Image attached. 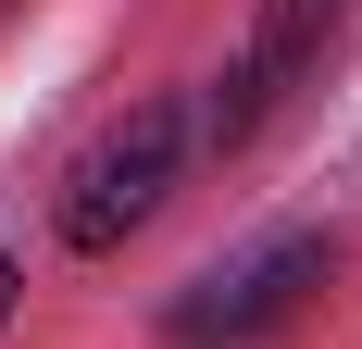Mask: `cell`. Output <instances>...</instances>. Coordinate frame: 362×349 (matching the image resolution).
<instances>
[{"label":"cell","instance_id":"1","mask_svg":"<svg viewBox=\"0 0 362 349\" xmlns=\"http://www.w3.org/2000/svg\"><path fill=\"white\" fill-rule=\"evenodd\" d=\"M187 150H200V112L187 100H138L125 125H100V150L63 174V200H50V225H63V249H125L150 225V212L175 200V174H187Z\"/></svg>","mask_w":362,"mask_h":349},{"label":"cell","instance_id":"2","mask_svg":"<svg viewBox=\"0 0 362 349\" xmlns=\"http://www.w3.org/2000/svg\"><path fill=\"white\" fill-rule=\"evenodd\" d=\"M325 275H337V237H325V225H288V237L238 249V262H213V275L175 300V349H250V337H275Z\"/></svg>","mask_w":362,"mask_h":349},{"label":"cell","instance_id":"3","mask_svg":"<svg viewBox=\"0 0 362 349\" xmlns=\"http://www.w3.org/2000/svg\"><path fill=\"white\" fill-rule=\"evenodd\" d=\"M350 13H362V0H250V50H238V75L213 88V125H200V138H213V150H238L262 112L288 100V75H313V63H325V37L350 25Z\"/></svg>","mask_w":362,"mask_h":349},{"label":"cell","instance_id":"4","mask_svg":"<svg viewBox=\"0 0 362 349\" xmlns=\"http://www.w3.org/2000/svg\"><path fill=\"white\" fill-rule=\"evenodd\" d=\"M13 300H25V275H13V249H0V324H13Z\"/></svg>","mask_w":362,"mask_h":349}]
</instances>
